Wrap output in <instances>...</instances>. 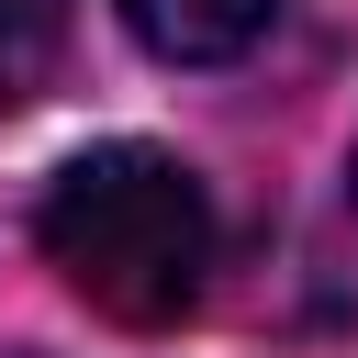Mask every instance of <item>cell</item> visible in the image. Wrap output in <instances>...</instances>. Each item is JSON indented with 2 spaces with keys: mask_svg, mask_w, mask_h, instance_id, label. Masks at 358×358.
<instances>
[{
  "mask_svg": "<svg viewBox=\"0 0 358 358\" xmlns=\"http://www.w3.org/2000/svg\"><path fill=\"white\" fill-rule=\"evenodd\" d=\"M45 268L112 324H179L213 280V201L168 145H90L34 201Z\"/></svg>",
  "mask_w": 358,
  "mask_h": 358,
  "instance_id": "cell-1",
  "label": "cell"
},
{
  "mask_svg": "<svg viewBox=\"0 0 358 358\" xmlns=\"http://www.w3.org/2000/svg\"><path fill=\"white\" fill-rule=\"evenodd\" d=\"M67 45V0H0V101H34Z\"/></svg>",
  "mask_w": 358,
  "mask_h": 358,
  "instance_id": "cell-3",
  "label": "cell"
},
{
  "mask_svg": "<svg viewBox=\"0 0 358 358\" xmlns=\"http://www.w3.org/2000/svg\"><path fill=\"white\" fill-rule=\"evenodd\" d=\"M112 11L134 22L145 56H168V67H224V56H246V45L268 34L280 0H112Z\"/></svg>",
  "mask_w": 358,
  "mask_h": 358,
  "instance_id": "cell-2",
  "label": "cell"
}]
</instances>
